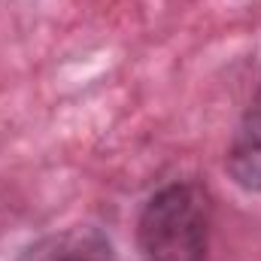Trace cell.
Returning <instances> with one entry per match:
<instances>
[{"instance_id": "obj_1", "label": "cell", "mask_w": 261, "mask_h": 261, "mask_svg": "<svg viewBox=\"0 0 261 261\" xmlns=\"http://www.w3.org/2000/svg\"><path fill=\"white\" fill-rule=\"evenodd\" d=\"M213 197L195 179H176L146 197L137 216L140 261H206Z\"/></svg>"}, {"instance_id": "obj_2", "label": "cell", "mask_w": 261, "mask_h": 261, "mask_svg": "<svg viewBox=\"0 0 261 261\" xmlns=\"http://www.w3.org/2000/svg\"><path fill=\"white\" fill-rule=\"evenodd\" d=\"M225 170L243 192H261V88L231 134Z\"/></svg>"}, {"instance_id": "obj_3", "label": "cell", "mask_w": 261, "mask_h": 261, "mask_svg": "<svg viewBox=\"0 0 261 261\" xmlns=\"http://www.w3.org/2000/svg\"><path fill=\"white\" fill-rule=\"evenodd\" d=\"M15 261H116V252L100 228H70L40 237Z\"/></svg>"}]
</instances>
